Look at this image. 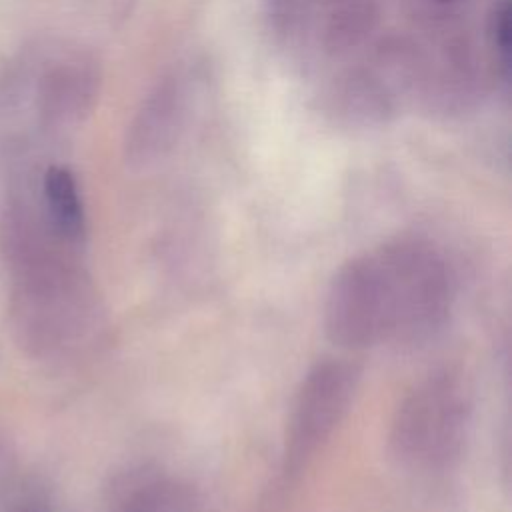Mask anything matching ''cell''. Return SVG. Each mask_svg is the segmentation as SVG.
Masks as SVG:
<instances>
[{"mask_svg": "<svg viewBox=\"0 0 512 512\" xmlns=\"http://www.w3.org/2000/svg\"><path fill=\"white\" fill-rule=\"evenodd\" d=\"M92 56L66 42L38 40L0 70V166L4 172L38 164L58 132L76 126L98 94Z\"/></svg>", "mask_w": 512, "mask_h": 512, "instance_id": "obj_2", "label": "cell"}, {"mask_svg": "<svg viewBox=\"0 0 512 512\" xmlns=\"http://www.w3.org/2000/svg\"><path fill=\"white\" fill-rule=\"evenodd\" d=\"M490 34H492L494 48L500 52L502 64L508 70V62H510V8H508L506 2L494 12Z\"/></svg>", "mask_w": 512, "mask_h": 512, "instance_id": "obj_9", "label": "cell"}, {"mask_svg": "<svg viewBox=\"0 0 512 512\" xmlns=\"http://www.w3.org/2000/svg\"><path fill=\"white\" fill-rule=\"evenodd\" d=\"M324 330L348 350L382 344L368 254L348 260L334 274L324 300Z\"/></svg>", "mask_w": 512, "mask_h": 512, "instance_id": "obj_6", "label": "cell"}, {"mask_svg": "<svg viewBox=\"0 0 512 512\" xmlns=\"http://www.w3.org/2000/svg\"><path fill=\"white\" fill-rule=\"evenodd\" d=\"M470 418L472 396L462 374L436 370L400 400L390 424V450L412 470H440L460 456Z\"/></svg>", "mask_w": 512, "mask_h": 512, "instance_id": "obj_4", "label": "cell"}, {"mask_svg": "<svg viewBox=\"0 0 512 512\" xmlns=\"http://www.w3.org/2000/svg\"><path fill=\"white\" fill-rule=\"evenodd\" d=\"M36 194L50 228L70 246L84 248L86 208L76 176L68 166L48 162L36 170Z\"/></svg>", "mask_w": 512, "mask_h": 512, "instance_id": "obj_8", "label": "cell"}, {"mask_svg": "<svg viewBox=\"0 0 512 512\" xmlns=\"http://www.w3.org/2000/svg\"><path fill=\"white\" fill-rule=\"evenodd\" d=\"M380 338L418 344L442 328L452 306V276L428 242L402 238L368 252Z\"/></svg>", "mask_w": 512, "mask_h": 512, "instance_id": "obj_3", "label": "cell"}, {"mask_svg": "<svg viewBox=\"0 0 512 512\" xmlns=\"http://www.w3.org/2000/svg\"><path fill=\"white\" fill-rule=\"evenodd\" d=\"M186 112V88L180 76H168L158 84L138 110L128 138V154L134 162H150L172 146Z\"/></svg>", "mask_w": 512, "mask_h": 512, "instance_id": "obj_7", "label": "cell"}, {"mask_svg": "<svg viewBox=\"0 0 512 512\" xmlns=\"http://www.w3.org/2000/svg\"><path fill=\"white\" fill-rule=\"evenodd\" d=\"M80 252L46 222L36 194V168L6 174L0 262L8 310L20 342L40 358L72 354L92 330L94 294Z\"/></svg>", "mask_w": 512, "mask_h": 512, "instance_id": "obj_1", "label": "cell"}, {"mask_svg": "<svg viewBox=\"0 0 512 512\" xmlns=\"http://www.w3.org/2000/svg\"><path fill=\"white\" fill-rule=\"evenodd\" d=\"M360 370L344 358L318 360L302 378L292 402L286 438L284 472L298 474L332 436L356 394Z\"/></svg>", "mask_w": 512, "mask_h": 512, "instance_id": "obj_5", "label": "cell"}]
</instances>
